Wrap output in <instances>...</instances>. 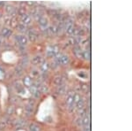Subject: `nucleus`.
<instances>
[{
    "label": "nucleus",
    "mask_w": 132,
    "mask_h": 131,
    "mask_svg": "<svg viewBox=\"0 0 132 131\" xmlns=\"http://www.w3.org/2000/svg\"><path fill=\"white\" fill-rule=\"evenodd\" d=\"M76 106H77V108H78V109H83L84 108V106H85V101H84V99L83 98H80L79 99V101H78V102H77V105H76Z\"/></svg>",
    "instance_id": "nucleus-6"
},
{
    "label": "nucleus",
    "mask_w": 132,
    "mask_h": 131,
    "mask_svg": "<svg viewBox=\"0 0 132 131\" xmlns=\"http://www.w3.org/2000/svg\"><path fill=\"white\" fill-rule=\"evenodd\" d=\"M24 84L27 86V87H30L31 84H32V81L29 77H25L24 78Z\"/></svg>",
    "instance_id": "nucleus-7"
},
{
    "label": "nucleus",
    "mask_w": 132,
    "mask_h": 131,
    "mask_svg": "<svg viewBox=\"0 0 132 131\" xmlns=\"http://www.w3.org/2000/svg\"><path fill=\"white\" fill-rule=\"evenodd\" d=\"M59 61H60V63L63 64V65H66V64H68L69 61H70V58H69L67 55H63V56L60 57Z\"/></svg>",
    "instance_id": "nucleus-2"
},
{
    "label": "nucleus",
    "mask_w": 132,
    "mask_h": 131,
    "mask_svg": "<svg viewBox=\"0 0 132 131\" xmlns=\"http://www.w3.org/2000/svg\"><path fill=\"white\" fill-rule=\"evenodd\" d=\"M2 33H3L4 35H6L9 33V29H7V28H4L3 32H2Z\"/></svg>",
    "instance_id": "nucleus-12"
},
{
    "label": "nucleus",
    "mask_w": 132,
    "mask_h": 131,
    "mask_svg": "<svg viewBox=\"0 0 132 131\" xmlns=\"http://www.w3.org/2000/svg\"><path fill=\"white\" fill-rule=\"evenodd\" d=\"M18 42H19V44L26 45L27 44V38L25 35H18Z\"/></svg>",
    "instance_id": "nucleus-4"
},
{
    "label": "nucleus",
    "mask_w": 132,
    "mask_h": 131,
    "mask_svg": "<svg viewBox=\"0 0 132 131\" xmlns=\"http://www.w3.org/2000/svg\"><path fill=\"white\" fill-rule=\"evenodd\" d=\"M41 68L43 72H46L47 70L49 69V64L48 63H43L42 65L41 66Z\"/></svg>",
    "instance_id": "nucleus-10"
},
{
    "label": "nucleus",
    "mask_w": 132,
    "mask_h": 131,
    "mask_svg": "<svg viewBox=\"0 0 132 131\" xmlns=\"http://www.w3.org/2000/svg\"><path fill=\"white\" fill-rule=\"evenodd\" d=\"M81 123H82L83 125H85V126H87V125H89V123H90V118L87 115L85 116V118L82 120V122H81Z\"/></svg>",
    "instance_id": "nucleus-9"
},
{
    "label": "nucleus",
    "mask_w": 132,
    "mask_h": 131,
    "mask_svg": "<svg viewBox=\"0 0 132 131\" xmlns=\"http://www.w3.org/2000/svg\"><path fill=\"white\" fill-rule=\"evenodd\" d=\"M39 24H40L41 27H47V26H48V20H47L46 18H44V17L41 18V19L39 20Z\"/></svg>",
    "instance_id": "nucleus-5"
},
{
    "label": "nucleus",
    "mask_w": 132,
    "mask_h": 131,
    "mask_svg": "<svg viewBox=\"0 0 132 131\" xmlns=\"http://www.w3.org/2000/svg\"><path fill=\"white\" fill-rule=\"evenodd\" d=\"M73 96H74V93L71 92V94H69L66 97V105L68 106H73Z\"/></svg>",
    "instance_id": "nucleus-1"
},
{
    "label": "nucleus",
    "mask_w": 132,
    "mask_h": 131,
    "mask_svg": "<svg viewBox=\"0 0 132 131\" xmlns=\"http://www.w3.org/2000/svg\"><path fill=\"white\" fill-rule=\"evenodd\" d=\"M61 81H62V79H61V77H56L55 78V83H56V84H60L61 83Z\"/></svg>",
    "instance_id": "nucleus-11"
},
{
    "label": "nucleus",
    "mask_w": 132,
    "mask_h": 131,
    "mask_svg": "<svg viewBox=\"0 0 132 131\" xmlns=\"http://www.w3.org/2000/svg\"><path fill=\"white\" fill-rule=\"evenodd\" d=\"M22 21H23V23L24 24H29L31 22V18L30 16H28L27 14H22Z\"/></svg>",
    "instance_id": "nucleus-3"
},
{
    "label": "nucleus",
    "mask_w": 132,
    "mask_h": 131,
    "mask_svg": "<svg viewBox=\"0 0 132 131\" xmlns=\"http://www.w3.org/2000/svg\"><path fill=\"white\" fill-rule=\"evenodd\" d=\"M30 130L31 131H41V128L36 124H32L30 126Z\"/></svg>",
    "instance_id": "nucleus-8"
}]
</instances>
